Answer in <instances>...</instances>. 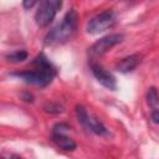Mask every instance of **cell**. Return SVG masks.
Returning a JSON list of instances; mask_svg holds the SVG:
<instances>
[{
  "label": "cell",
  "instance_id": "9c48e42d",
  "mask_svg": "<svg viewBox=\"0 0 159 159\" xmlns=\"http://www.w3.org/2000/svg\"><path fill=\"white\" fill-rule=\"evenodd\" d=\"M52 140L57 147H60L63 150H75L77 147L75 140L67 137L65 132H52Z\"/></svg>",
  "mask_w": 159,
  "mask_h": 159
},
{
  "label": "cell",
  "instance_id": "7a4b0ae2",
  "mask_svg": "<svg viewBox=\"0 0 159 159\" xmlns=\"http://www.w3.org/2000/svg\"><path fill=\"white\" fill-rule=\"evenodd\" d=\"M77 26V14L75 10H70L62 19V21L55 26L45 37L47 45H58L65 43L71 39Z\"/></svg>",
  "mask_w": 159,
  "mask_h": 159
},
{
  "label": "cell",
  "instance_id": "3957f363",
  "mask_svg": "<svg viewBox=\"0 0 159 159\" xmlns=\"http://www.w3.org/2000/svg\"><path fill=\"white\" fill-rule=\"evenodd\" d=\"M116 24V14L112 10H104L96 16H93L87 24V31L92 35L99 34L104 30H108Z\"/></svg>",
  "mask_w": 159,
  "mask_h": 159
},
{
  "label": "cell",
  "instance_id": "8fae6325",
  "mask_svg": "<svg viewBox=\"0 0 159 159\" xmlns=\"http://www.w3.org/2000/svg\"><path fill=\"white\" fill-rule=\"evenodd\" d=\"M147 99H148V103H149L150 106H153V107L159 103V94H158V92H157L155 88H150V89L148 91V93H147Z\"/></svg>",
  "mask_w": 159,
  "mask_h": 159
},
{
  "label": "cell",
  "instance_id": "6da1fadb",
  "mask_svg": "<svg viewBox=\"0 0 159 159\" xmlns=\"http://www.w3.org/2000/svg\"><path fill=\"white\" fill-rule=\"evenodd\" d=\"M32 63L35 65L34 70L15 72V73H12V76H16V77L24 80L27 83L36 84V86H40V87H45L48 83H51L56 72H55L53 66L48 61V58L43 53H40L32 61Z\"/></svg>",
  "mask_w": 159,
  "mask_h": 159
},
{
  "label": "cell",
  "instance_id": "ba28073f",
  "mask_svg": "<svg viewBox=\"0 0 159 159\" xmlns=\"http://www.w3.org/2000/svg\"><path fill=\"white\" fill-rule=\"evenodd\" d=\"M142 61V56L135 53V55H130V56H127L124 58H122L120 61H118V63L116 65V68L119 71V72H123V73H127V72H130L133 71Z\"/></svg>",
  "mask_w": 159,
  "mask_h": 159
},
{
  "label": "cell",
  "instance_id": "277c9868",
  "mask_svg": "<svg viewBox=\"0 0 159 159\" xmlns=\"http://www.w3.org/2000/svg\"><path fill=\"white\" fill-rule=\"evenodd\" d=\"M76 113H77L78 120L88 130H91V132H93L94 134H98V135L107 134V128L103 125V123L98 118H96L94 116H92L91 113H88V111L84 107L77 106L76 107Z\"/></svg>",
  "mask_w": 159,
  "mask_h": 159
},
{
  "label": "cell",
  "instance_id": "52a82bcc",
  "mask_svg": "<svg viewBox=\"0 0 159 159\" xmlns=\"http://www.w3.org/2000/svg\"><path fill=\"white\" fill-rule=\"evenodd\" d=\"M57 9H55L53 6H51L50 4L42 1V4L40 5V7L37 9L36 14H35V21L39 26H47L56 16Z\"/></svg>",
  "mask_w": 159,
  "mask_h": 159
},
{
  "label": "cell",
  "instance_id": "4fadbf2b",
  "mask_svg": "<svg viewBox=\"0 0 159 159\" xmlns=\"http://www.w3.org/2000/svg\"><path fill=\"white\" fill-rule=\"evenodd\" d=\"M36 1L37 0H22V5L25 9H30L36 4Z\"/></svg>",
  "mask_w": 159,
  "mask_h": 159
},
{
  "label": "cell",
  "instance_id": "8992f818",
  "mask_svg": "<svg viewBox=\"0 0 159 159\" xmlns=\"http://www.w3.org/2000/svg\"><path fill=\"white\" fill-rule=\"evenodd\" d=\"M91 71H92L93 76L96 77V80L101 84H103L106 88L112 89V91H114L117 88V81H116L114 76L111 72H108L106 68H103L101 65L92 63L91 65Z\"/></svg>",
  "mask_w": 159,
  "mask_h": 159
},
{
  "label": "cell",
  "instance_id": "5bb4252c",
  "mask_svg": "<svg viewBox=\"0 0 159 159\" xmlns=\"http://www.w3.org/2000/svg\"><path fill=\"white\" fill-rule=\"evenodd\" d=\"M152 119H153L154 123L159 124V109H157V111H154V112L152 113Z\"/></svg>",
  "mask_w": 159,
  "mask_h": 159
},
{
  "label": "cell",
  "instance_id": "7c38bea8",
  "mask_svg": "<svg viewBox=\"0 0 159 159\" xmlns=\"http://www.w3.org/2000/svg\"><path fill=\"white\" fill-rule=\"evenodd\" d=\"M43 1L47 2V4H50L51 6H53L57 10H60L61 6H62V0H43Z\"/></svg>",
  "mask_w": 159,
  "mask_h": 159
},
{
  "label": "cell",
  "instance_id": "5b68a950",
  "mask_svg": "<svg viewBox=\"0 0 159 159\" xmlns=\"http://www.w3.org/2000/svg\"><path fill=\"white\" fill-rule=\"evenodd\" d=\"M123 39H124V36L122 34H111V35H107V36L99 39L98 41H96L91 46L89 51H91V53H93L96 56L104 55L112 47H114L116 45H118L119 42H122Z\"/></svg>",
  "mask_w": 159,
  "mask_h": 159
},
{
  "label": "cell",
  "instance_id": "30bf717a",
  "mask_svg": "<svg viewBox=\"0 0 159 159\" xmlns=\"http://www.w3.org/2000/svg\"><path fill=\"white\" fill-rule=\"evenodd\" d=\"M6 58L10 61V62H21L27 58V52L24 51V50H20V51H15L10 55L6 56Z\"/></svg>",
  "mask_w": 159,
  "mask_h": 159
}]
</instances>
